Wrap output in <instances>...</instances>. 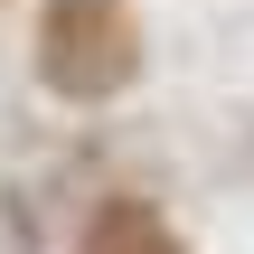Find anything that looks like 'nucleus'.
Wrapping results in <instances>:
<instances>
[{
    "label": "nucleus",
    "mask_w": 254,
    "mask_h": 254,
    "mask_svg": "<svg viewBox=\"0 0 254 254\" xmlns=\"http://www.w3.org/2000/svg\"><path fill=\"white\" fill-rule=\"evenodd\" d=\"M132 66H141V19H132V0H47V19H38V75H47L57 94L104 104V94L132 85Z\"/></svg>",
    "instance_id": "f257e3e1"
},
{
    "label": "nucleus",
    "mask_w": 254,
    "mask_h": 254,
    "mask_svg": "<svg viewBox=\"0 0 254 254\" xmlns=\"http://www.w3.org/2000/svg\"><path fill=\"white\" fill-rule=\"evenodd\" d=\"M75 254H179V245H170V226L141 198H113V207H94V226H85Z\"/></svg>",
    "instance_id": "f03ea898"
}]
</instances>
